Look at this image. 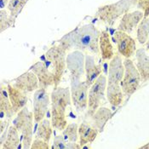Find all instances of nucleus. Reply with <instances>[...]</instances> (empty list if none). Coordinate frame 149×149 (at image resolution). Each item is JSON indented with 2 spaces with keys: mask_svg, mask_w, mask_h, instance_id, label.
<instances>
[{
  "mask_svg": "<svg viewBox=\"0 0 149 149\" xmlns=\"http://www.w3.org/2000/svg\"><path fill=\"white\" fill-rule=\"evenodd\" d=\"M101 31L91 23L76 27L74 30L65 34L57 41L61 47L68 52L71 49L80 50L82 52H90L99 56V39Z\"/></svg>",
  "mask_w": 149,
  "mask_h": 149,
  "instance_id": "obj_1",
  "label": "nucleus"
},
{
  "mask_svg": "<svg viewBox=\"0 0 149 149\" xmlns=\"http://www.w3.org/2000/svg\"><path fill=\"white\" fill-rule=\"evenodd\" d=\"M123 61L122 56L119 54H115L113 58L110 61L108 77L107 78V99L115 107L122 104L125 96L121 87L125 72Z\"/></svg>",
  "mask_w": 149,
  "mask_h": 149,
  "instance_id": "obj_2",
  "label": "nucleus"
},
{
  "mask_svg": "<svg viewBox=\"0 0 149 149\" xmlns=\"http://www.w3.org/2000/svg\"><path fill=\"white\" fill-rule=\"evenodd\" d=\"M51 124L55 130L62 131L68 124L67 108L72 104L71 91L68 87H54L50 94Z\"/></svg>",
  "mask_w": 149,
  "mask_h": 149,
  "instance_id": "obj_3",
  "label": "nucleus"
},
{
  "mask_svg": "<svg viewBox=\"0 0 149 149\" xmlns=\"http://www.w3.org/2000/svg\"><path fill=\"white\" fill-rule=\"evenodd\" d=\"M68 51L59 44L50 47L42 56L46 68L55 78V87L60 85L67 68Z\"/></svg>",
  "mask_w": 149,
  "mask_h": 149,
  "instance_id": "obj_4",
  "label": "nucleus"
},
{
  "mask_svg": "<svg viewBox=\"0 0 149 149\" xmlns=\"http://www.w3.org/2000/svg\"><path fill=\"white\" fill-rule=\"evenodd\" d=\"M136 3L137 0H118L99 7L95 12V17L107 26H113L125 14L136 7Z\"/></svg>",
  "mask_w": 149,
  "mask_h": 149,
  "instance_id": "obj_5",
  "label": "nucleus"
},
{
  "mask_svg": "<svg viewBox=\"0 0 149 149\" xmlns=\"http://www.w3.org/2000/svg\"><path fill=\"white\" fill-rule=\"evenodd\" d=\"M33 122L34 116L26 107L22 108L12 121L21 135L22 146L24 149H30L33 141Z\"/></svg>",
  "mask_w": 149,
  "mask_h": 149,
  "instance_id": "obj_6",
  "label": "nucleus"
},
{
  "mask_svg": "<svg viewBox=\"0 0 149 149\" xmlns=\"http://www.w3.org/2000/svg\"><path fill=\"white\" fill-rule=\"evenodd\" d=\"M107 77L101 74L89 89L88 107L85 118H90L94 113L107 102Z\"/></svg>",
  "mask_w": 149,
  "mask_h": 149,
  "instance_id": "obj_7",
  "label": "nucleus"
},
{
  "mask_svg": "<svg viewBox=\"0 0 149 149\" xmlns=\"http://www.w3.org/2000/svg\"><path fill=\"white\" fill-rule=\"evenodd\" d=\"M123 62L125 72L121 87L124 95L125 96H130L137 91L141 83V78L136 66L130 58H125Z\"/></svg>",
  "mask_w": 149,
  "mask_h": 149,
  "instance_id": "obj_8",
  "label": "nucleus"
},
{
  "mask_svg": "<svg viewBox=\"0 0 149 149\" xmlns=\"http://www.w3.org/2000/svg\"><path fill=\"white\" fill-rule=\"evenodd\" d=\"M85 56L80 50H73L67 56V68L69 71L70 84L82 80L85 74L84 69Z\"/></svg>",
  "mask_w": 149,
  "mask_h": 149,
  "instance_id": "obj_9",
  "label": "nucleus"
},
{
  "mask_svg": "<svg viewBox=\"0 0 149 149\" xmlns=\"http://www.w3.org/2000/svg\"><path fill=\"white\" fill-rule=\"evenodd\" d=\"M90 87L85 80L70 84L72 103L78 113L85 111L88 107V92Z\"/></svg>",
  "mask_w": 149,
  "mask_h": 149,
  "instance_id": "obj_10",
  "label": "nucleus"
},
{
  "mask_svg": "<svg viewBox=\"0 0 149 149\" xmlns=\"http://www.w3.org/2000/svg\"><path fill=\"white\" fill-rule=\"evenodd\" d=\"M50 103V95L48 93L46 89L39 88L33 94V116L34 122L38 124L44 118L48 113L49 105Z\"/></svg>",
  "mask_w": 149,
  "mask_h": 149,
  "instance_id": "obj_11",
  "label": "nucleus"
},
{
  "mask_svg": "<svg viewBox=\"0 0 149 149\" xmlns=\"http://www.w3.org/2000/svg\"><path fill=\"white\" fill-rule=\"evenodd\" d=\"M114 34L118 54L125 58H131L134 56L136 52V40L128 33L121 31L117 30Z\"/></svg>",
  "mask_w": 149,
  "mask_h": 149,
  "instance_id": "obj_12",
  "label": "nucleus"
},
{
  "mask_svg": "<svg viewBox=\"0 0 149 149\" xmlns=\"http://www.w3.org/2000/svg\"><path fill=\"white\" fill-rule=\"evenodd\" d=\"M15 88L26 94L35 92L39 89V81L34 72L31 70L22 73L14 79L12 84Z\"/></svg>",
  "mask_w": 149,
  "mask_h": 149,
  "instance_id": "obj_13",
  "label": "nucleus"
},
{
  "mask_svg": "<svg viewBox=\"0 0 149 149\" xmlns=\"http://www.w3.org/2000/svg\"><path fill=\"white\" fill-rule=\"evenodd\" d=\"M143 18V13L139 10L135 11L127 12L121 17L117 30L130 34L137 27L139 23L141 22Z\"/></svg>",
  "mask_w": 149,
  "mask_h": 149,
  "instance_id": "obj_14",
  "label": "nucleus"
},
{
  "mask_svg": "<svg viewBox=\"0 0 149 149\" xmlns=\"http://www.w3.org/2000/svg\"><path fill=\"white\" fill-rule=\"evenodd\" d=\"M29 70L33 71L38 77L39 81V88L47 90L49 87H55V78L53 74L46 68L43 61L36 62Z\"/></svg>",
  "mask_w": 149,
  "mask_h": 149,
  "instance_id": "obj_15",
  "label": "nucleus"
},
{
  "mask_svg": "<svg viewBox=\"0 0 149 149\" xmlns=\"http://www.w3.org/2000/svg\"><path fill=\"white\" fill-rule=\"evenodd\" d=\"M7 90H8L10 101L11 102L14 113L16 115L22 108L26 107V104L28 102L27 94L15 88L13 84L10 83L7 84Z\"/></svg>",
  "mask_w": 149,
  "mask_h": 149,
  "instance_id": "obj_16",
  "label": "nucleus"
},
{
  "mask_svg": "<svg viewBox=\"0 0 149 149\" xmlns=\"http://www.w3.org/2000/svg\"><path fill=\"white\" fill-rule=\"evenodd\" d=\"M84 69H85V79L89 86H91L94 82L98 79L102 74V66L95 63V57L91 55H85L84 61Z\"/></svg>",
  "mask_w": 149,
  "mask_h": 149,
  "instance_id": "obj_17",
  "label": "nucleus"
},
{
  "mask_svg": "<svg viewBox=\"0 0 149 149\" xmlns=\"http://www.w3.org/2000/svg\"><path fill=\"white\" fill-rule=\"evenodd\" d=\"M136 66L141 74V83L149 82V55L145 48H140L136 52Z\"/></svg>",
  "mask_w": 149,
  "mask_h": 149,
  "instance_id": "obj_18",
  "label": "nucleus"
},
{
  "mask_svg": "<svg viewBox=\"0 0 149 149\" xmlns=\"http://www.w3.org/2000/svg\"><path fill=\"white\" fill-rule=\"evenodd\" d=\"M99 133L100 132L98 130L93 126L91 124L87 122L81 123L79 126V143L80 144L81 148L85 145L91 144L96 139Z\"/></svg>",
  "mask_w": 149,
  "mask_h": 149,
  "instance_id": "obj_19",
  "label": "nucleus"
},
{
  "mask_svg": "<svg viewBox=\"0 0 149 149\" xmlns=\"http://www.w3.org/2000/svg\"><path fill=\"white\" fill-rule=\"evenodd\" d=\"M112 117H113V112L109 108L102 106L89 118H91V124L92 125L96 128L100 133H102L103 132L104 128L106 126L107 123L110 120Z\"/></svg>",
  "mask_w": 149,
  "mask_h": 149,
  "instance_id": "obj_20",
  "label": "nucleus"
},
{
  "mask_svg": "<svg viewBox=\"0 0 149 149\" xmlns=\"http://www.w3.org/2000/svg\"><path fill=\"white\" fill-rule=\"evenodd\" d=\"M15 116L11 102L10 101L7 86L1 84L0 89V120L11 119L12 117Z\"/></svg>",
  "mask_w": 149,
  "mask_h": 149,
  "instance_id": "obj_21",
  "label": "nucleus"
},
{
  "mask_svg": "<svg viewBox=\"0 0 149 149\" xmlns=\"http://www.w3.org/2000/svg\"><path fill=\"white\" fill-rule=\"evenodd\" d=\"M100 56L103 61H111L114 56V49L111 43L110 35L107 31H101L99 39Z\"/></svg>",
  "mask_w": 149,
  "mask_h": 149,
  "instance_id": "obj_22",
  "label": "nucleus"
},
{
  "mask_svg": "<svg viewBox=\"0 0 149 149\" xmlns=\"http://www.w3.org/2000/svg\"><path fill=\"white\" fill-rule=\"evenodd\" d=\"M0 148L2 149L22 148V141H21V135L13 125L9 128L6 139L3 143V145L0 146Z\"/></svg>",
  "mask_w": 149,
  "mask_h": 149,
  "instance_id": "obj_23",
  "label": "nucleus"
},
{
  "mask_svg": "<svg viewBox=\"0 0 149 149\" xmlns=\"http://www.w3.org/2000/svg\"><path fill=\"white\" fill-rule=\"evenodd\" d=\"M53 126L51 121L47 118H44L41 122L38 123V126L37 128L35 133V139H40L46 142L49 143V141L53 135Z\"/></svg>",
  "mask_w": 149,
  "mask_h": 149,
  "instance_id": "obj_24",
  "label": "nucleus"
},
{
  "mask_svg": "<svg viewBox=\"0 0 149 149\" xmlns=\"http://www.w3.org/2000/svg\"><path fill=\"white\" fill-rule=\"evenodd\" d=\"M51 149H80L82 148L79 143L77 142H70L68 141L63 136L56 135L54 137V141Z\"/></svg>",
  "mask_w": 149,
  "mask_h": 149,
  "instance_id": "obj_25",
  "label": "nucleus"
},
{
  "mask_svg": "<svg viewBox=\"0 0 149 149\" xmlns=\"http://www.w3.org/2000/svg\"><path fill=\"white\" fill-rule=\"evenodd\" d=\"M149 38V17L143 18L136 30V39L141 45H145Z\"/></svg>",
  "mask_w": 149,
  "mask_h": 149,
  "instance_id": "obj_26",
  "label": "nucleus"
},
{
  "mask_svg": "<svg viewBox=\"0 0 149 149\" xmlns=\"http://www.w3.org/2000/svg\"><path fill=\"white\" fill-rule=\"evenodd\" d=\"M29 0H9L7 4L8 10L12 17L16 20L19 15Z\"/></svg>",
  "mask_w": 149,
  "mask_h": 149,
  "instance_id": "obj_27",
  "label": "nucleus"
},
{
  "mask_svg": "<svg viewBox=\"0 0 149 149\" xmlns=\"http://www.w3.org/2000/svg\"><path fill=\"white\" fill-rule=\"evenodd\" d=\"M79 126L76 123L68 124L62 130V136L70 142H78L79 141Z\"/></svg>",
  "mask_w": 149,
  "mask_h": 149,
  "instance_id": "obj_28",
  "label": "nucleus"
},
{
  "mask_svg": "<svg viewBox=\"0 0 149 149\" xmlns=\"http://www.w3.org/2000/svg\"><path fill=\"white\" fill-rule=\"evenodd\" d=\"M15 20L12 17L10 14L5 10H1L0 11V32L3 33L10 27L15 26Z\"/></svg>",
  "mask_w": 149,
  "mask_h": 149,
  "instance_id": "obj_29",
  "label": "nucleus"
},
{
  "mask_svg": "<svg viewBox=\"0 0 149 149\" xmlns=\"http://www.w3.org/2000/svg\"><path fill=\"white\" fill-rule=\"evenodd\" d=\"M136 8L143 13L144 18L149 17V0H137Z\"/></svg>",
  "mask_w": 149,
  "mask_h": 149,
  "instance_id": "obj_30",
  "label": "nucleus"
},
{
  "mask_svg": "<svg viewBox=\"0 0 149 149\" xmlns=\"http://www.w3.org/2000/svg\"><path fill=\"white\" fill-rule=\"evenodd\" d=\"M32 149H48L49 148V143L40 139H35L32 144Z\"/></svg>",
  "mask_w": 149,
  "mask_h": 149,
  "instance_id": "obj_31",
  "label": "nucleus"
},
{
  "mask_svg": "<svg viewBox=\"0 0 149 149\" xmlns=\"http://www.w3.org/2000/svg\"><path fill=\"white\" fill-rule=\"evenodd\" d=\"M1 1V10H3L4 8V5L8 4L9 3V0H0Z\"/></svg>",
  "mask_w": 149,
  "mask_h": 149,
  "instance_id": "obj_32",
  "label": "nucleus"
},
{
  "mask_svg": "<svg viewBox=\"0 0 149 149\" xmlns=\"http://www.w3.org/2000/svg\"><path fill=\"white\" fill-rule=\"evenodd\" d=\"M145 49H146L147 51H149V38L148 40L146 42V44H145Z\"/></svg>",
  "mask_w": 149,
  "mask_h": 149,
  "instance_id": "obj_33",
  "label": "nucleus"
},
{
  "mask_svg": "<svg viewBox=\"0 0 149 149\" xmlns=\"http://www.w3.org/2000/svg\"><path fill=\"white\" fill-rule=\"evenodd\" d=\"M140 148H143V149H149V142L148 143H147L146 145H144V146H142V147H141Z\"/></svg>",
  "mask_w": 149,
  "mask_h": 149,
  "instance_id": "obj_34",
  "label": "nucleus"
}]
</instances>
